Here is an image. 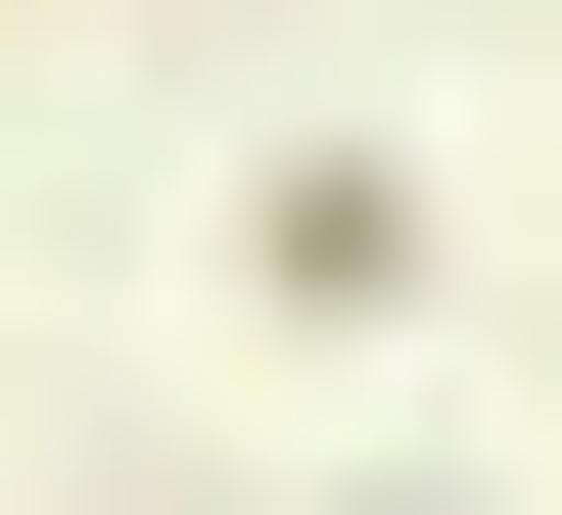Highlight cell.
I'll use <instances>...</instances> for the list:
<instances>
[{
	"label": "cell",
	"mask_w": 562,
	"mask_h": 515,
	"mask_svg": "<svg viewBox=\"0 0 562 515\" xmlns=\"http://www.w3.org/2000/svg\"><path fill=\"white\" fill-rule=\"evenodd\" d=\"M328 515H422V469H328Z\"/></svg>",
	"instance_id": "1"
}]
</instances>
